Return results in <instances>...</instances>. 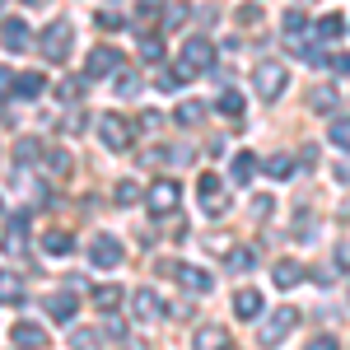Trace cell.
Masks as SVG:
<instances>
[{
	"mask_svg": "<svg viewBox=\"0 0 350 350\" xmlns=\"http://www.w3.org/2000/svg\"><path fill=\"white\" fill-rule=\"evenodd\" d=\"M215 66V42H206V38H187V47L178 56V75H196V70H211Z\"/></svg>",
	"mask_w": 350,
	"mask_h": 350,
	"instance_id": "1",
	"label": "cell"
},
{
	"mask_svg": "<svg viewBox=\"0 0 350 350\" xmlns=\"http://www.w3.org/2000/svg\"><path fill=\"white\" fill-rule=\"evenodd\" d=\"M70 38H75V28L66 24V19H56V24H47L38 33V47H42L47 61H66L70 56Z\"/></svg>",
	"mask_w": 350,
	"mask_h": 350,
	"instance_id": "2",
	"label": "cell"
},
{
	"mask_svg": "<svg viewBox=\"0 0 350 350\" xmlns=\"http://www.w3.org/2000/svg\"><path fill=\"white\" fill-rule=\"evenodd\" d=\"M295 327H299V308H271V318L262 323L257 341H262V346H280V341H285Z\"/></svg>",
	"mask_w": 350,
	"mask_h": 350,
	"instance_id": "3",
	"label": "cell"
},
{
	"mask_svg": "<svg viewBox=\"0 0 350 350\" xmlns=\"http://www.w3.org/2000/svg\"><path fill=\"white\" fill-rule=\"evenodd\" d=\"M252 80H257V94H262V98L271 103V98H280V94H285V84H290V70H285L280 61H262Z\"/></svg>",
	"mask_w": 350,
	"mask_h": 350,
	"instance_id": "4",
	"label": "cell"
},
{
	"mask_svg": "<svg viewBox=\"0 0 350 350\" xmlns=\"http://www.w3.org/2000/svg\"><path fill=\"white\" fill-rule=\"evenodd\" d=\"M98 140H103L108 150H126V145L135 140V126L126 122V117L108 112V117H98Z\"/></svg>",
	"mask_w": 350,
	"mask_h": 350,
	"instance_id": "5",
	"label": "cell"
},
{
	"mask_svg": "<svg viewBox=\"0 0 350 350\" xmlns=\"http://www.w3.org/2000/svg\"><path fill=\"white\" fill-rule=\"evenodd\" d=\"M178 196H183V187H178L173 178L154 183V187H150V215H173V211H178Z\"/></svg>",
	"mask_w": 350,
	"mask_h": 350,
	"instance_id": "6",
	"label": "cell"
},
{
	"mask_svg": "<svg viewBox=\"0 0 350 350\" xmlns=\"http://www.w3.org/2000/svg\"><path fill=\"white\" fill-rule=\"evenodd\" d=\"M89 257H94V267H98V271H112V267H122V257H126V252H122V243H117V239L98 234L94 247H89Z\"/></svg>",
	"mask_w": 350,
	"mask_h": 350,
	"instance_id": "7",
	"label": "cell"
},
{
	"mask_svg": "<svg viewBox=\"0 0 350 350\" xmlns=\"http://www.w3.org/2000/svg\"><path fill=\"white\" fill-rule=\"evenodd\" d=\"M0 42H5V52H28L33 33H28L24 19H5V24H0Z\"/></svg>",
	"mask_w": 350,
	"mask_h": 350,
	"instance_id": "8",
	"label": "cell"
},
{
	"mask_svg": "<svg viewBox=\"0 0 350 350\" xmlns=\"http://www.w3.org/2000/svg\"><path fill=\"white\" fill-rule=\"evenodd\" d=\"M117 66H122V52H117V47H94L84 70H89V75L98 80V75H117Z\"/></svg>",
	"mask_w": 350,
	"mask_h": 350,
	"instance_id": "9",
	"label": "cell"
},
{
	"mask_svg": "<svg viewBox=\"0 0 350 350\" xmlns=\"http://www.w3.org/2000/svg\"><path fill=\"white\" fill-rule=\"evenodd\" d=\"M168 271H173V275H178V280L187 285L191 295H206V290L215 285V280H211V275H206V271H201V267H168Z\"/></svg>",
	"mask_w": 350,
	"mask_h": 350,
	"instance_id": "10",
	"label": "cell"
},
{
	"mask_svg": "<svg viewBox=\"0 0 350 350\" xmlns=\"http://www.w3.org/2000/svg\"><path fill=\"white\" fill-rule=\"evenodd\" d=\"M47 318H52V323H75V290L47 299Z\"/></svg>",
	"mask_w": 350,
	"mask_h": 350,
	"instance_id": "11",
	"label": "cell"
},
{
	"mask_svg": "<svg viewBox=\"0 0 350 350\" xmlns=\"http://www.w3.org/2000/svg\"><path fill=\"white\" fill-rule=\"evenodd\" d=\"M10 341H14V346H47V332L38 323H14L10 327Z\"/></svg>",
	"mask_w": 350,
	"mask_h": 350,
	"instance_id": "12",
	"label": "cell"
},
{
	"mask_svg": "<svg viewBox=\"0 0 350 350\" xmlns=\"http://www.w3.org/2000/svg\"><path fill=\"white\" fill-rule=\"evenodd\" d=\"M262 308H267V304H262V295H257V290H239V295H234V313H239L243 323H252Z\"/></svg>",
	"mask_w": 350,
	"mask_h": 350,
	"instance_id": "13",
	"label": "cell"
},
{
	"mask_svg": "<svg viewBox=\"0 0 350 350\" xmlns=\"http://www.w3.org/2000/svg\"><path fill=\"white\" fill-rule=\"evenodd\" d=\"M42 252H52V257L75 252V234H70V229H52V234H42Z\"/></svg>",
	"mask_w": 350,
	"mask_h": 350,
	"instance_id": "14",
	"label": "cell"
},
{
	"mask_svg": "<svg viewBox=\"0 0 350 350\" xmlns=\"http://www.w3.org/2000/svg\"><path fill=\"white\" fill-rule=\"evenodd\" d=\"M42 89H47V80H42L38 70H24V75H14V94H19V98H42Z\"/></svg>",
	"mask_w": 350,
	"mask_h": 350,
	"instance_id": "15",
	"label": "cell"
},
{
	"mask_svg": "<svg viewBox=\"0 0 350 350\" xmlns=\"http://www.w3.org/2000/svg\"><path fill=\"white\" fill-rule=\"evenodd\" d=\"M131 304H135V318H140V323H150V318H159V308H163L154 290H135V299H131Z\"/></svg>",
	"mask_w": 350,
	"mask_h": 350,
	"instance_id": "16",
	"label": "cell"
},
{
	"mask_svg": "<svg viewBox=\"0 0 350 350\" xmlns=\"http://www.w3.org/2000/svg\"><path fill=\"white\" fill-rule=\"evenodd\" d=\"M271 280H275L280 290H295L299 280H304V267H299V262H275V275H271Z\"/></svg>",
	"mask_w": 350,
	"mask_h": 350,
	"instance_id": "17",
	"label": "cell"
},
{
	"mask_svg": "<svg viewBox=\"0 0 350 350\" xmlns=\"http://www.w3.org/2000/svg\"><path fill=\"white\" fill-rule=\"evenodd\" d=\"M285 42H290V47H295L299 38H304V28H308V14H304V10H285Z\"/></svg>",
	"mask_w": 350,
	"mask_h": 350,
	"instance_id": "18",
	"label": "cell"
},
{
	"mask_svg": "<svg viewBox=\"0 0 350 350\" xmlns=\"http://www.w3.org/2000/svg\"><path fill=\"white\" fill-rule=\"evenodd\" d=\"M122 285H98V290H94V304H98V308H103V313H117V308H122Z\"/></svg>",
	"mask_w": 350,
	"mask_h": 350,
	"instance_id": "19",
	"label": "cell"
},
{
	"mask_svg": "<svg viewBox=\"0 0 350 350\" xmlns=\"http://www.w3.org/2000/svg\"><path fill=\"white\" fill-rule=\"evenodd\" d=\"M24 234H28V215H10V239H5V252H24Z\"/></svg>",
	"mask_w": 350,
	"mask_h": 350,
	"instance_id": "20",
	"label": "cell"
},
{
	"mask_svg": "<svg viewBox=\"0 0 350 350\" xmlns=\"http://www.w3.org/2000/svg\"><path fill=\"white\" fill-rule=\"evenodd\" d=\"M219 112H229V117H234V122H229V126H234V131H243V98L239 94H234V89H224V94H219Z\"/></svg>",
	"mask_w": 350,
	"mask_h": 350,
	"instance_id": "21",
	"label": "cell"
},
{
	"mask_svg": "<svg viewBox=\"0 0 350 350\" xmlns=\"http://www.w3.org/2000/svg\"><path fill=\"white\" fill-rule=\"evenodd\" d=\"M196 346H201V350L229 346V332H224V327H201V332H196Z\"/></svg>",
	"mask_w": 350,
	"mask_h": 350,
	"instance_id": "22",
	"label": "cell"
},
{
	"mask_svg": "<svg viewBox=\"0 0 350 350\" xmlns=\"http://www.w3.org/2000/svg\"><path fill=\"white\" fill-rule=\"evenodd\" d=\"M252 173H257V154H234V183H252Z\"/></svg>",
	"mask_w": 350,
	"mask_h": 350,
	"instance_id": "23",
	"label": "cell"
},
{
	"mask_svg": "<svg viewBox=\"0 0 350 350\" xmlns=\"http://www.w3.org/2000/svg\"><path fill=\"white\" fill-rule=\"evenodd\" d=\"M19 299H24V285L10 271H0V304H19Z\"/></svg>",
	"mask_w": 350,
	"mask_h": 350,
	"instance_id": "24",
	"label": "cell"
},
{
	"mask_svg": "<svg viewBox=\"0 0 350 350\" xmlns=\"http://www.w3.org/2000/svg\"><path fill=\"white\" fill-rule=\"evenodd\" d=\"M117 94H122V98H135V94H140V75L117 66Z\"/></svg>",
	"mask_w": 350,
	"mask_h": 350,
	"instance_id": "25",
	"label": "cell"
},
{
	"mask_svg": "<svg viewBox=\"0 0 350 350\" xmlns=\"http://www.w3.org/2000/svg\"><path fill=\"white\" fill-rule=\"evenodd\" d=\"M201 117H206V103H196V98H187V103H178V122H183V126H196Z\"/></svg>",
	"mask_w": 350,
	"mask_h": 350,
	"instance_id": "26",
	"label": "cell"
},
{
	"mask_svg": "<svg viewBox=\"0 0 350 350\" xmlns=\"http://www.w3.org/2000/svg\"><path fill=\"white\" fill-rule=\"evenodd\" d=\"M38 154H42V145H38L33 135H24V140L14 145V159H19V163H38Z\"/></svg>",
	"mask_w": 350,
	"mask_h": 350,
	"instance_id": "27",
	"label": "cell"
},
{
	"mask_svg": "<svg viewBox=\"0 0 350 350\" xmlns=\"http://www.w3.org/2000/svg\"><path fill=\"white\" fill-rule=\"evenodd\" d=\"M341 33H346V19H341V14H327L323 24H318V38H323V42H332V38H341Z\"/></svg>",
	"mask_w": 350,
	"mask_h": 350,
	"instance_id": "28",
	"label": "cell"
},
{
	"mask_svg": "<svg viewBox=\"0 0 350 350\" xmlns=\"http://www.w3.org/2000/svg\"><path fill=\"white\" fill-rule=\"evenodd\" d=\"M140 61H145V66H159L163 61V42L159 38H145V42H140Z\"/></svg>",
	"mask_w": 350,
	"mask_h": 350,
	"instance_id": "29",
	"label": "cell"
},
{
	"mask_svg": "<svg viewBox=\"0 0 350 350\" xmlns=\"http://www.w3.org/2000/svg\"><path fill=\"white\" fill-rule=\"evenodd\" d=\"M267 173H271V178H290V173H295V159H290V154H271Z\"/></svg>",
	"mask_w": 350,
	"mask_h": 350,
	"instance_id": "30",
	"label": "cell"
},
{
	"mask_svg": "<svg viewBox=\"0 0 350 350\" xmlns=\"http://www.w3.org/2000/svg\"><path fill=\"white\" fill-rule=\"evenodd\" d=\"M224 262H229V271H252V262H257V257H252V247H234Z\"/></svg>",
	"mask_w": 350,
	"mask_h": 350,
	"instance_id": "31",
	"label": "cell"
},
{
	"mask_svg": "<svg viewBox=\"0 0 350 350\" xmlns=\"http://www.w3.org/2000/svg\"><path fill=\"white\" fill-rule=\"evenodd\" d=\"M112 201H117V206H135V201H140V187H135V183H117Z\"/></svg>",
	"mask_w": 350,
	"mask_h": 350,
	"instance_id": "32",
	"label": "cell"
},
{
	"mask_svg": "<svg viewBox=\"0 0 350 350\" xmlns=\"http://www.w3.org/2000/svg\"><path fill=\"white\" fill-rule=\"evenodd\" d=\"M327 135H332V145H341V150H350V122H336V117H332V126H327Z\"/></svg>",
	"mask_w": 350,
	"mask_h": 350,
	"instance_id": "33",
	"label": "cell"
},
{
	"mask_svg": "<svg viewBox=\"0 0 350 350\" xmlns=\"http://www.w3.org/2000/svg\"><path fill=\"white\" fill-rule=\"evenodd\" d=\"M47 173H56V178L70 173V154H66V150H52V154H47Z\"/></svg>",
	"mask_w": 350,
	"mask_h": 350,
	"instance_id": "34",
	"label": "cell"
},
{
	"mask_svg": "<svg viewBox=\"0 0 350 350\" xmlns=\"http://www.w3.org/2000/svg\"><path fill=\"white\" fill-rule=\"evenodd\" d=\"M98 336H108V341H126V323H117V318L108 313V323H103V332H98Z\"/></svg>",
	"mask_w": 350,
	"mask_h": 350,
	"instance_id": "35",
	"label": "cell"
},
{
	"mask_svg": "<svg viewBox=\"0 0 350 350\" xmlns=\"http://www.w3.org/2000/svg\"><path fill=\"white\" fill-rule=\"evenodd\" d=\"M103 336L98 332H89V327H80V332H70V346H98Z\"/></svg>",
	"mask_w": 350,
	"mask_h": 350,
	"instance_id": "36",
	"label": "cell"
},
{
	"mask_svg": "<svg viewBox=\"0 0 350 350\" xmlns=\"http://www.w3.org/2000/svg\"><path fill=\"white\" fill-rule=\"evenodd\" d=\"M332 178H336V183H350V154H336V163H332Z\"/></svg>",
	"mask_w": 350,
	"mask_h": 350,
	"instance_id": "37",
	"label": "cell"
},
{
	"mask_svg": "<svg viewBox=\"0 0 350 350\" xmlns=\"http://www.w3.org/2000/svg\"><path fill=\"white\" fill-rule=\"evenodd\" d=\"M183 19H187V5H168L163 24H168V28H183Z\"/></svg>",
	"mask_w": 350,
	"mask_h": 350,
	"instance_id": "38",
	"label": "cell"
},
{
	"mask_svg": "<svg viewBox=\"0 0 350 350\" xmlns=\"http://www.w3.org/2000/svg\"><path fill=\"white\" fill-rule=\"evenodd\" d=\"M308 103H313V108H332V103H336V94H332V89H313V98H308Z\"/></svg>",
	"mask_w": 350,
	"mask_h": 350,
	"instance_id": "39",
	"label": "cell"
},
{
	"mask_svg": "<svg viewBox=\"0 0 350 350\" xmlns=\"http://www.w3.org/2000/svg\"><path fill=\"white\" fill-rule=\"evenodd\" d=\"M80 94H84L80 80H66V84H61V98H66V103H70V98H80Z\"/></svg>",
	"mask_w": 350,
	"mask_h": 350,
	"instance_id": "40",
	"label": "cell"
},
{
	"mask_svg": "<svg viewBox=\"0 0 350 350\" xmlns=\"http://www.w3.org/2000/svg\"><path fill=\"white\" fill-rule=\"evenodd\" d=\"M327 66H332L336 75H350V56H327Z\"/></svg>",
	"mask_w": 350,
	"mask_h": 350,
	"instance_id": "41",
	"label": "cell"
},
{
	"mask_svg": "<svg viewBox=\"0 0 350 350\" xmlns=\"http://www.w3.org/2000/svg\"><path fill=\"white\" fill-rule=\"evenodd\" d=\"M126 24V19H122V14H98V28H112V33H117V28Z\"/></svg>",
	"mask_w": 350,
	"mask_h": 350,
	"instance_id": "42",
	"label": "cell"
},
{
	"mask_svg": "<svg viewBox=\"0 0 350 350\" xmlns=\"http://www.w3.org/2000/svg\"><path fill=\"white\" fill-rule=\"evenodd\" d=\"M336 267L350 271V243H336Z\"/></svg>",
	"mask_w": 350,
	"mask_h": 350,
	"instance_id": "43",
	"label": "cell"
},
{
	"mask_svg": "<svg viewBox=\"0 0 350 350\" xmlns=\"http://www.w3.org/2000/svg\"><path fill=\"white\" fill-rule=\"evenodd\" d=\"M201 191H206V196H215V191H219V178H215V173H206V178H201Z\"/></svg>",
	"mask_w": 350,
	"mask_h": 350,
	"instance_id": "44",
	"label": "cell"
},
{
	"mask_svg": "<svg viewBox=\"0 0 350 350\" xmlns=\"http://www.w3.org/2000/svg\"><path fill=\"white\" fill-rule=\"evenodd\" d=\"M239 19L243 24H257V5H239Z\"/></svg>",
	"mask_w": 350,
	"mask_h": 350,
	"instance_id": "45",
	"label": "cell"
},
{
	"mask_svg": "<svg viewBox=\"0 0 350 350\" xmlns=\"http://www.w3.org/2000/svg\"><path fill=\"white\" fill-rule=\"evenodd\" d=\"M10 89H14V75H10V70L0 66V94H10Z\"/></svg>",
	"mask_w": 350,
	"mask_h": 350,
	"instance_id": "46",
	"label": "cell"
},
{
	"mask_svg": "<svg viewBox=\"0 0 350 350\" xmlns=\"http://www.w3.org/2000/svg\"><path fill=\"white\" fill-rule=\"evenodd\" d=\"M28 5H47V0H28Z\"/></svg>",
	"mask_w": 350,
	"mask_h": 350,
	"instance_id": "47",
	"label": "cell"
},
{
	"mask_svg": "<svg viewBox=\"0 0 350 350\" xmlns=\"http://www.w3.org/2000/svg\"><path fill=\"white\" fill-rule=\"evenodd\" d=\"M0 5H5V0H0Z\"/></svg>",
	"mask_w": 350,
	"mask_h": 350,
	"instance_id": "48",
	"label": "cell"
}]
</instances>
